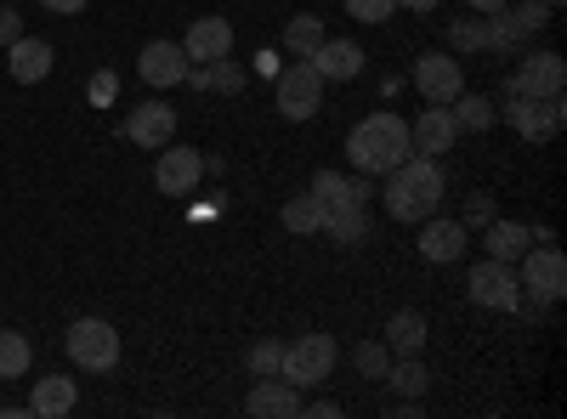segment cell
Returning a JSON list of instances; mask_svg holds the SVG:
<instances>
[{"label":"cell","instance_id":"28","mask_svg":"<svg viewBox=\"0 0 567 419\" xmlns=\"http://www.w3.org/2000/svg\"><path fill=\"white\" fill-rule=\"evenodd\" d=\"M34 368V352L18 329H0V380H23Z\"/></svg>","mask_w":567,"mask_h":419},{"label":"cell","instance_id":"24","mask_svg":"<svg viewBox=\"0 0 567 419\" xmlns=\"http://www.w3.org/2000/svg\"><path fill=\"white\" fill-rule=\"evenodd\" d=\"M318 232H329L336 244L358 250V244L369 239V205H341V210H323V227H318Z\"/></svg>","mask_w":567,"mask_h":419},{"label":"cell","instance_id":"32","mask_svg":"<svg viewBox=\"0 0 567 419\" xmlns=\"http://www.w3.org/2000/svg\"><path fill=\"white\" fill-rule=\"evenodd\" d=\"M352 363L363 368L369 380H386V368H392V352H386V341H363V346L352 352Z\"/></svg>","mask_w":567,"mask_h":419},{"label":"cell","instance_id":"25","mask_svg":"<svg viewBox=\"0 0 567 419\" xmlns=\"http://www.w3.org/2000/svg\"><path fill=\"white\" fill-rule=\"evenodd\" d=\"M483 52L523 57V52H528V34H523V23H516L511 12H488V40H483Z\"/></svg>","mask_w":567,"mask_h":419},{"label":"cell","instance_id":"29","mask_svg":"<svg viewBox=\"0 0 567 419\" xmlns=\"http://www.w3.org/2000/svg\"><path fill=\"white\" fill-rule=\"evenodd\" d=\"M323 227V205L312 193H296V199H284V232H296V239H307V232Z\"/></svg>","mask_w":567,"mask_h":419},{"label":"cell","instance_id":"23","mask_svg":"<svg viewBox=\"0 0 567 419\" xmlns=\"http://www.w3.org/2000/svg\"><path fill=\"white\" fill-rule=\"evenodd\" d=\"M534 244V232L523 227V221H488L483 227V250H488V261H505V266H516V261H523V250Z\"/></svg>","mask_w":567,"mask_h":419},{"label":"cell","instance_id":"26","mask_svg":"<svg viewBox=\"0 0 567 419\" xmlns=\"http://www.w3.org/2000/svg\"><path fill=\"white\" fill-rule=\"evenodd\" d=\"M449 114H454L460 130H494V119H499V108L488 97H477V91H460V97L449 103Z\"/></svg>","mask_w":567,"mask_h":419},{"label":"cell","instance_id":"16","mask_svg":"<svg viewBox=\"0 0 567 419\" xmlns=\"http://www.w3.org/2000/svg\"><path fill=\"white\" fill-rule=\"evenodd\" d=\"M465 244H471V232H465L460 221H443V216H425V221H420V255L432 261V266L460 261Z\"/></svg>","mask_w":567,"mask_h":419},{"label":"cell","instance_id":"11","mask_svg":"<svg viewBox=\"0 0 567 419\" xmlns=\"http://www.w3.org/2000/svg\"><path fill=\"white\" fill-rule=\"evenodd\" d=\"M414 91L425 103H454L460 91H465V69H460V57L454 52H425V57H414Z\"/></svg>","mask_w":567,"mask_h":419},{"label":"cell","instance_id":"37","mask_svg":"<svg viewBox=\"0 0 567 419\" xmlns=\"http://www.w3.org/2000/svg\"><path fill=\"white\" fill-rule=\"evenodd\" d=\"M347 12H352L358 23H386V18L398 12V0H347Z\"/></svg>","mask_w":567,"mask_h":419},{"label":"cell","instance_id":"4","mask_svg":"<svg viewBox=\"0 0 567 419\" xmlns=\"http://www.w3.org/2000/svg\"><path fill=\"white\" fill-rule=\"evenodd\" d=\"M516 284H523V301L534 306H556L567 295V255L556 244H528L523 250V272H516Z\"/></svg>","mask_w":567,"mask_h":419},{"label":"cell","instance_id":"22","mask_svg":"<svg viewBox=\"0 0 567 419\" xmlns=\"http://www.w3.org/2000/svg\"><path fill=\"white\" fill-rule=\"evenodd\" d=\"M307 193H312L323 210H341V205H369V199H374V193H369V181H352V176H341V170H318Z\"/></svg>","mask_w":567,"mask_h":419},{"label":"cell","instance_id":"7","mask_svg":"<svg viewBox=\"0 0 567 419\" xmlns=\"http://www.w3.org/2000/svg\"><path fill=\"white\" fill-rule=\"evenodd\" d=\"M567 85V63L556 52H523L516 74L505 80V97H561Z\"/></svg>","mask_w":567,"mask_h":419},{"label":"cell","instance_id":"13","mask_svg":"<svg viewBox=\"0 0 567 419\" xmlns=\"http://www.w3.org/2000/svg\"><path fill=\"white\" fill-rule=\"evenodd\" d=\"M125 143L148 148V154H159L165 143H176V108H171V103H142V108H131V114H125Z\"/></svg>","mask_w":567,"mask_h":419},{"label":"cell","instance_id":"19","mask_svg":"<svg viewBox=\"0 0 567 419\" xmlns=\"http://www.w3.org/2000/svg\"><path fill=\"white\" fill-rule=\"evenodd\" d=\"M307 63H312V69L323 74V85H329V80H358L369 57H363V45H352V40H329V34H323V45H318Z\"/></svg>","mask_w":567,"mask_h":419},{"label":"cell","instance_id":"12","mask_svg":"<svg viewBox=\"0 0 567 419\" xmlns=\"http://www.w3.org/2000/svg\"><path fill=\"white\" fill-rule=\"evenodd\" d=\"M136 74H142V85H154V91L187 85V52H182V40H148V45H142V57H136Z\"/></svg>","mask_w":567,"mask_h":419},{"label":"cell","instance_id":"42","mask_svg":"<svg viewBox=\"0 0 567 419\" xmlns=\"http://www.w3.org/2000/svg\"><path fill=\"white\" fill-rule=\"evenodd\" d=\"M550 7H561V0H550Z\"/></svg>","mask_w":567,"mask_h":419},{"label":"cell","instance_id":"2","mask_svg":"<svg viewBox=\"0 0 567 419\" xmlns=\"http://www.w3.org/2000/svg\"><path fill=\"white\" fill-rule=\"evenodd\" d=\"M347 154H352V165H358L363 176H386V170H398V165L414 154V143H409V119L392 114V108L363 114V119L352 125V136H347Z\"/></svg>","mask_w":567,"mask_h":419},{"label":"cell","instance_id":"20","mask_svg":"<svg viewBox=\"0 0 567 419\" xmlns=\"http://www.w3.org/2000/svg\"><path fill=\"white\" fill-rule=\"evenodd\" d=\"M74 402H80V380H69V375H45V380H34V397L23 402L34 419H63V413H74Z\"/></svg>","mask_w":567,"mask_h":419},{"label":"cell","instance_id":"17","mask_svg":"<svg viewBox=\"0 0 567 419\" xmlns=\"http://www.w3.org/2000/svg\"><path fill=\"white\" fill-rule=\"evenodd\" d=\"M301 402H307V397H301L290 380L267 375V380H256V391L245 397V413H256V419H296Z\"/></svg>","mask_w":567,"mask_h":419},{"label":"cell","instance_id":"39","mask_svg":"<svg viewBox=\"0 0 567 419\" xmlns=\"http://www.w3.org/2000/svg\"><path fill=\"white\" fill-rule=\"evenodd\" d=\"M91 7V0H45V12H58V18H80Z\"/></svg>","mask_w":567,"mask_h":419},{"label":"cell","instance_id":"14","mask_svg":"<svg viewBox=\"0 0 567 419\" xmlns=\"http://www.w3.org/2000/svg\"><path fill=\"white\" fill-rule=\"evenodd\" d=\"M409 143H414V154L443 159V154L460 143V125H454V114H449L443 103H425V108H420V119L409 125Z\"/></svg>","mask_w":567,"mask_h":419},{"label":"cell","instance_id":"6","mask_svg":"<svg viewBox=\"0 0 567 419\" xmlns=\"http://www.w3.org/2000/svg\"><path fill=\"white\" fill-rule=\"evenodd\" d=\"M63 346H69V357L85 368V375H109V368L120 363V335H114V323H103V317L69 323Z\"/></svg>","mask_w":567,"mask_h":419},{"label":"cell","instance_id":"3","mask_svg":"<svg viewBox=\"0 0 567 419\" xmlns=\"http://www.w3.org/2000/svg\"><path fill=\"white\" fill-rule=\"evenodd\" d=\"M336 357H341L336 335H318V329H307L301 341H290V346H284L278 380H290L296 391H312V386H323L329 375H336Z\"/></svg>","mask_w":567,"mask_h":419},{"label":"cell","instance_id":"27","mask_svg":"<svg viewBox=\"0 0 567 419\" xmlns=\"http://www.w3.org/2000/svg\"><path fill=\"white\" fill-rule=\"evenodd\" d=\"M318 45H323V18L301 12V18L284 23V52H290V57H312Z\"/></svg>","mask_w":567,"mask_h":419},{"label":"cell","instance_id":"5","mask_svg":"<svg viewBox=\"0 0 567 419\" xmlns=\"http://www.w3.org/2000/svg\"><path fill=\"white\" fill-rule=\"evenodd\" d=\"M272 103H278V114H284V119L307 125V119L323 108V74H318L307 57H296L290 69L278 74V85H272Z\"/></svg>","mask_w":567,"mask_h":419},{"label":"cell","instance_id":"36","mask_svg":"<svg viewBox=\"0 0 567 419\" xmlns=\"http://www.w3.org/2000/svg\"><path fill=\"white\" fill-rule=\"evenodd\" d=\"M494 216H499V205H494L488 193H471V199H465V216H460V227H465V232H471V227H488Z\"/></svg>","mask_w":567,"mask_h":419},{"label":"cell","instance_id":"15","mask_svg":"<svg viewBox=\"0 0 567 419\" xmlns=\"http://www.w3.org/2000/svg\"><path fill=\"white\" fill-rule=\"evenodd\" d=\"M52 63H58V52H52V40H40V34H18L7 45V69H12L18 85H40L52 74Z\"/></svg>","mask_w":567,"mask_h":419},{"label":"cell","instance_id":"1","mask_svg":"<svg viewBox=\"0 0 567 419\" xmlns=\"http://www.w3.org/2000/svg\"><path fill=\"white\" fill-rule=\"evenodd\" d=\"M443 188H449V176H443V159L432 154H409L398 170H386V216L392 221H409L420 227L425 216H437L443 210Z\"/></svg>","mask_w":567,"mask_h":419},{"label":"cell","instance_id":"33","mask_svg":"<svg viewBox=\"0 0 567 419\" xmlns=\"http://www.w3.org/2000/svg\"><path fill=\"white\" fill-rule=\"evenodd\" d=\"M511 12V7H505ZM516 23H523V34H539V29H550V18H556V7H550V0H523V7H516L511 12Z\"/></svg>","mask_w":567,"mask_h":419},{"label":"cell","instance_id":"18","mask_svg":"<svg viewBox=\"0 0 567 419\" xmlns=\"http://www.w3.org/2000/svg\"><path fill=\"white\" fill-rule=\"evenodd\" d=\"M182 52L187 63H216L233 52V23L227 18H194V29L182 34Z\"/></svg>","mask_w":567,"mask_h":419},{"label":"cell","instance_id":"9","mask_svg":"<svg viewBox=\"0 0 567 419\" xmlns=\"http://www.w3.org/2000/svg\"><path fill=\"white\" fill-rule=\"evenodd\" d=\"M505 119L523 143H550L567 119V108H561V97H505Z\"/></svg>","mask_w":567,"mask_h":419},{"label":"cell","instance_id":"30","mask_svg":"<svg viewBox=\"0 0 567 419\" xmlns=\"http://www.w3.org/2000/svg\"><path fill=\"white\" fill-rule=\"evenodd\" d=\"M386 386H398V397H425L432 375H425V363H420V357H392V368H386Z\"/></svg>","mask_w":567,"mask_h":419},{"label":"cell","instance_id":"35","mask_svg":"<svg viewBox=\"0 0 567 419\" xmlns=\"http://www.w3.org/2000/svg\"><path fill=\"white\" fill-rule=\"evenodd\" d=\"M278 363H284V346H278V341H261V346H250V375H256V380L278 375Z\"/></svg>","mask_w":567,"mask_h":419},{"label":"cell","instance_id":"21","mask_svg":"<svg viewBox=\"0 0 567 419\" xmlns=\"http://www.w3.org/2000/svg\"><path fill=\"white\" fill-rule=\"evenodd\" d=\"M381 341H386L392 357H420L425 341H432V329H425V317H420L414 306H403V312L386 317V335H381Z\"/></svg>","mask_w":567,"mask_h":419},{"label":"cell","instance_id":"31","mask_svg":"<svg viewBox=\"0 0 567 419\" xmlns=\"http://www.w3.org/2000/svg\"><path fill=\"white\" fill-rule=\"evenodd\" d=\"M483 40H488V18L477 12V18H454L449 23V45H454V57L460 52H483Z\"/></svg>","mask_w":567,"mask_h":419},{"label":"cell","instance_id":"8","mask_svg":"<svg viewBox=\"0 0 567 419\" xmlns=\"http://www.w3.org/2000/svg\"><path fill=\"white\" fill-rule=\"evenodd\" d=\"M465 290H471V301L488 306V312H523L528 306L523 301V284H516V272L505 261H477V266H471V277H465Z\"/></svg>","mask_w":567,"mask_h":419},{"label":"cell","instance_id":"10","mask_svg":"<svg viewBox=\"0 0 567 419\" xmlns=\"http://www.w3.org/2000/svg\"><path fill=\"white\" fill-rule=\"evenodd\" d=\"M199 176H205V154L199 148H182V143H165L159 159H154V188L165 199H187L199 188Z\"/></svg>","mask_w":567,"mask_h":419},{"label":"cell","instance_id":"34","mask_svg":"<svg viewBox=\"0 0 567 419\" xmlns=\"http://www.w3.org/2000/svg\"><path fill=\"white\" fill-rule=\"evenodd\" d=\"M85 97H91V108H114L120 74H114V69H97V74H91V85H85Z\"/></svg>","mask_w":567,"mask_h":419},{"label":"cell","instance_id":"41","mask_svg":"<svg viewBox=\"0 0 567 419\" xmlns=\"http://www.w3.org/2000/svg\"><path fill=\"white\" fill-rule=\"evenodd\" d=\"M398 7H403V12H437L443 0H398Z\"/></svg>","mask_w":567,"mask_h":419},{"label":"cell","instance_id":"40","mask_svg":"<svg viewBox=\"0 0 567 419\" xmlns=\"http://www.w3.org/2000/svg\"><path fill=\"white\" fill-rule=\"evenodd\" d=\"M465 7H471V12H483V18H488V12H505V7H511V0H465Z\"/></svg>","mask_w":567,"mask_h":419},{"label":"cell","instance_id":"38","mask_svg":"<svg viewBox=\"0 0 567 419\" xmlns=\"http://www.w3.org/2000/svg\"><path fill=\"white\" fill-rule=\"evenodd\" d=\"M23 34V18H18V7L12 0H0V45H12Z\"/></svg>","mask_w":567,"mask_h":419}]
</instances>
